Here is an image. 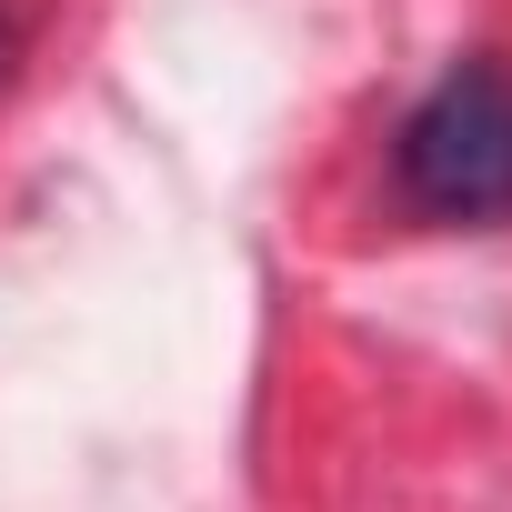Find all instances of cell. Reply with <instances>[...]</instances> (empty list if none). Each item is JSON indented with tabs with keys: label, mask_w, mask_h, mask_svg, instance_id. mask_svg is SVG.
I'll return each instance as SVG.
<instances>
[{
	"label": "cell",
	"mask_w": 512,
	"mask_h": 512,
	"mask_svg": "<svg viewBox=\"0 0 512 512\" xmlns=\"http://www.w3.org/2000/svg\"><path fill=\"white\" fill-rule=\"evenodd\" d=\"M392 191L422 221H512V71H442L392 131Z\"/></svg>",
	"instance_id": "cell-1"
},
{
	"label": "cell",
	"mask_w": 512,
	"mask_h": 512,
	"mask_svg": "<svg viewBox=\"0 0 512 512\" xmlns=\"http://www.w3.org/2000/svg\"><path fill=\"white\" fill-rule=\"evenodd\" d=\"M0 61H11V11H0Z\"/></svg>",
	"instance_id": "cell-2"
}]
</instances>
